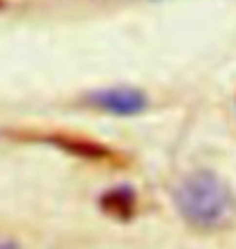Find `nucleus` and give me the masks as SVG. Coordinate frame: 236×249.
<instances>
[{
  "label": "nucleus",
  "instance_id": "f257e3e1",
  "mask_svg": "<svg viewBox=\"0 0 236 249\" xmlns=\"http://www.w3.org/2000/svg\"><path fill=\"white\" fill-rule=\"evenodd\" d=\"M177 211L191 227L216 231L234 215V195L218 174L209 169L193 172L175 190Z\"/></svg>",
  "mask_w": 236,
  "mask_h": 249
},
{
  "label": "nucleus",
  "instance_id": "f03ea898",
  "mask_svg": "<svg viewBox=\"0 0 236 249\" xmlns=\"http://www.w3.org/2000/svg\"><path fill=\"white\" fill-rule=\"evenodd\" d=\"M92 106L101 107L110 114H119V117H131V114L142 112L147 107V98L142 91L131 89V87H115V89L97 91L90 98Z\"/></svg>",
  "mask_w": 236,
  "mask_h": 249
}]
</instances>
